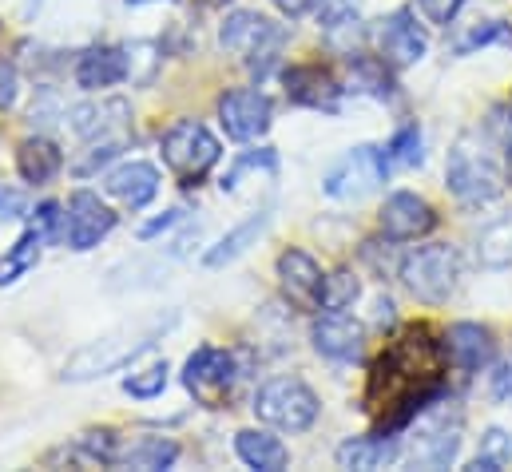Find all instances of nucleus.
<instances>
[{
    "label": "nucleus",
    "mask_w": 512,
    "mask_h": 472,
    "mask_svg": "<svg viewBox=\"0 0 512 472\" xmlns=\"http://www.w3.org/2000/svg\"><path fill=\"white\" fill-rule=\"evenodd\" d=\"M493 397L497 401H509L512 397V357H505L497 365V373H493Z\"/></svg>",
    "instance_id": "obj_38"
},
{
    "label": "nucleus",
    "mask_w": 512,
    "mask_h": 472,
    "mask_svg": "<svg viewBox=\"0 0 512 472\" xmlns=\"http://www.w3.org/2000/svg\"><path fill=\"white\" fill-rule=\"evenodd\" d=\"M461 453V413L449 405H425L409 437V461L421 469H449Z\"/></svg>",
    "instance_id": "obj_7"
},
{
    "label": "nucleus",
    "mask_w": 512,
    "mask_h": 472,
    "mask_svg": "<svg viewBox=\"0 0 512 472\" xmlns=\"http://www.w3.org/2000/svg\"><path fill=\"white\" fill-rule=\"evenodd\" d=\"M179 219H183V211H167L163 219H155V223H147V227L139 231V238H155V235H163V231H167V227H175Z\"/></svg>",
    "instance_id": "obj_41"
},
{
    "label": "nucleus",
    "mask_w": 512,
    "mask_h": 472,
    "mask_svg": "<svg viewBox=\"0 0 512 472\" xmlns=\"http://www.w3.org/2000/svg\"><path fill=\"white\" fill-rule=\"evenodd\" d=\"M445 187L453 191L457 203H465V207H485V203H493V199L505 191V171H501V163L493 159V151H489L477 135H465V139H457L453 151H449Z\"/></svg>",
    "instance_id": "obj_2"
},
{
    "label": "nucleus",
    "mask_w": 512,
    "mask_h": 472,
    "mask_svg": "<svg viewBox=\"0 0 512 472\" xmlns=\"http://www.w3.org/2000/svg\"><path fill=\"white\" fill-rule=\"evenodd\" d=\"M362 294V282L354 270H334L326 278V294H322V310H350Z\"/></svg>",
    "instance_id": "obj_31"
},
{
    "label": "nucleus",
    "mask_w": 512,
    "mask_h": 472,
    "mask_svg": "<svg viewBox=\"0 0 512 472\" xmlns=\"http://www.w3.org/2000/svg\"><path fill=\"white\" fill-rule=\"evenodd\" d=\"M509 183H512V143H509Z\"/></svg>",
    "instance_id": "obj_42"
},
{
    "label": "nucleus",
    "mask_w": 512,
    "mask_h": 472,
    "mask_svg": "<svg viewBox=\"0 0 512 472\" xmlns=\"http://www.w3.org/2000/svg\"><path fill=\"white\" fill-rule=\"evenodd\" d=\"M477 262L485 270H505V266H512V211L497 215L493 223L481 227V235H477Z\"/></svg>",
    "instance_id": "obj_25"
},
{
    "label": "nucleus",
    "mask_w": 512,
    "mask_h": 472,
    "mask_svg": "<svg viewBox=\"0 0 512 472\" xmlns=\"http://www.w3.org/2000/svg\"><path fill=\"white\" fill-rule=\"evenodd\" d=\"M266 223H270V215H251L247 223H239L231 235H223L207 254H203V262L215 270V266H227V262H235L251 242H258V235L266 231Z\"/></svg>",
    "instance_id": "obj_27"
},
{
    "label": "nucleus",
    "mask_w": 512,
    "mask_h": 472,
    "mask_svg": "<svg viewBox=\"0 0 512 472\" xmlns=\"http://www.w3.org/2000/svg\"><path fill=\"white\" fill-rule=\"evenodd\" d=\"M171 326H175V314H151V318H135L128 326L88 342L84 350H76L68 357L64 381H96V377H108V373L124 369L135 357L147 354Z\"/></svg>",
    "instance_id": "obj_1"
},
{
    "label": "nucleus",
    "mask_w": 512,
    "mask_h": 472,
    "mask_svg": "<svg viewBox=\"0 0 512 472\" xmlns=\"http://www.w3.org/2000/svg\"><path fill=\"white\" fill-rule=\"evenodd\" d=\"M28 231H36L44 242H52V238L64 235V215H60V203H40V207H36V215H32V227H28Z\"/></svg>",
    "instance_id": "obj_35"
},
{
    "label": "nucleus",
    "mask_w": 512,
    "mask_h": 472,
    "mask_svg": "<svg viewBox=\"0 0 512 472\" xmlns=\"http://www.w3.org/2000/svg\"><path fill=\"white\" fill-rule=\"evenodd\" d=\"M128 4H151V0H128Z\"/></svg>",
    "instance_id": "obj_43"
},
{
    "label": "nucleus",
    "mask_w": 512,
    "mask_h": 472,
    "mask_svg": "<svg viewBox=\"0 0 512 472\" xmlns=\"http://www.w3.org/2000/svg\"><path fill=\"white\" fill-rule=\"evenodd\" d=\"M318 393L298 377H274L255 393V417L282 433H306L318 421Z\"/></svg>",
    "instance_id": "obj_4"
},
{
    "label": "nucleus",
    "mask_w": 512,
    "mask_h": 472,
    "mask_svg": "<svg viewBox=\"0 0 512 472\" xmlns=\"http://www.w3.org/2000/svg\"><path fill=\"white\" fill-rule=\"evenodd\" d=\"M104 191L112 199H120L124 207H131V211H143L159 195V171L151 163H143V159H131V163H120L116 171H108Z\"/></svg>",
    "instance_id": "obj_19"
},
{
    "label": "nucleus",
    "mask_w": 512,
    "mask_h": 472,
    "mask_svg": "<svg viewBox=\"0 0 512 472\" xmlns=\"http://www.w3.org/2000/svg\"><path fill=\"white\" fill-rule=\"evenodd\" d=\"M274 8L282 12V16H306V12H314L318 8V0H274Z\"/></svg>",
    "instance_id": "obj_40"
},
{
    "label": "nucleus",
    "mask_w": 512,
    "mask_h": 472,
    "mask_svg": "<svg viewBox=\"0 0 512 472\" xmlns=\"http://www.w3.org/2000/svg\"><path fill=\"white\" fill-rule=\"evenodd\" d=\"M397 278H401V286H405L417 302H425V306H445V302L457 294V282H461V254H457V246H449V242L417 246L413 254L401 258Z\"/></svg>",
    "instance_id": "obj_3"
},
{
    "label": "nucleus",
    "mask_w": 512,
    "mask_h": 472,
    "mask_svg": "<svg viewBox=\"0 0 512 472\" xmlns=\"http://www.w3.org/2000/svg\"><path fill=\"white\" fill-rule=\"evenodd\" d=\"M159 151H163V163L171 167V175L183 179V183H199L219 163V155H223L219 139L199 119H175L163 131Z\"/></svg>",
    "instance_id": "obj_5"
},
{
    "label": "nucleus",
    "mask_w": 512,
    "mask_h": 472,
    "mask_svg": "<svg viewBox=\"0 0 512 472\" xmlns=\"http://www.w3.org/2000/svg\"><path fill=\"white\" fill-rule=\"evenodd\" d=\"M20 96V80H16V68L8 60H0V112H8Z\"/></svg>",
    "instance_id": "obj_37"
},
{
    "label": "nucleus",
    "mask_w": 512,
    "mask_h": 472,
    "mask_svg": "<svg viewBox=\"0 0 512 472\" xmlns=\"http://www.w3.org/2000/svg\"><path fill=\"white\" fill-rule=\"evenodd\" d=\"M346 72H350L354 92H366L374 100H393V76H389V64L382 56H350Z\"/></svg>",
    "instance_id": "obj_26"
},
{
    "label": "nucleus",
    "mask_w": 512,
    "mask_h": 472,
    "mask_svg": "<svg viewBox=\"0 0 512 472\" xmlns=\"http://www.w3.org/2000/svg\"><path fill=\"white\" fill-rule=\"evenodd\" d=\"M385 159H389V167H401V171L421 167V163H425V151H421V127H417V123L397 127V135H393L389 147H385Z\"/></svg>",
    "instance_id": "obj_28"
},
{
    "label": "nucleus",
    "mask_w": 512,
    "mask_h": 472,
    "mask_svg": "<svg viewBox=\"0 0 512 472\" xmlns=\"http://www.w3.org/2000/svg\"><path fill=\"white\" fill-rule=\"evenodd\" d=\"M278 286H282L286 302H294L298 310H322L326 274H322V266L306 250L290 246V250L278 254Z\"/></svg>",
    "instance_id": "obj_14"
},
{
    "label": "nucleus",
    "mask_w": 512,
    "mask_h": 472,
    "mask_svg": "<svg viewBox=\"0 0 512 472\" xmlns=\"http://www.w3.org/2000/svg\"><path fill=\"white\" fill-rule=\"evenodd\" d=\"M274 167H278V159H274V151L270 147H262V151H247V155H239L231 167H227V175H223V191L231 195V191H239V183H243V175H251V171H270L274 175Z\"/></svg>",
    "instance_id": "obj_32"
},
{
    "label": "nucleus",
    "mask_w": 512,
    "mask_h": 472,
    "mask_svg": "<svg viewBox=\"0 0 512 472\" xmlns=\"http://www.w3.org/2000/svg\"><path fill=\"white\" fill-rule=\"evenodd\" d=\"M417 4H421V12H425V20H429V24L449 28V24H453V16L461 12V4H465V0H417Z\"/></svg>",
    "instance_id": "obj_36"
},
{
    "label": "nucleus",
    "mask_w": 512,
    "mask_h": 472,
    "mask_svg": "<svg viewBox=\"0 0 512 472\" xmlns=\"http://www.w3.org/2000/svg\"><path fill=\"white\" fill-rule=\"evenodd\" d=\"M179 461V445L171 437H131L116 445V461L120 469H143V472H159L171 469Z\"/></svg>",
    "instance_id": "obj_21"
},
{
    "label": "nucleus",
    "mask_w": 512,
    "mask_h": 472,
    "mask_svg": "<svg viewBox=\"0 0 512 472\" xmlns=\"http://www.w3.org/2000/svg\"><path fill=\"white\" fill-rule=\"evenodd\" d=\"M441 350H445V361H449L453 369H461V373H477V369H485V365L493 361L497 342H493V330H489V326L457 322V326H449Z\"/></svg>",
    "instance_id": "obj_16"
},
{
    "label": "nucleus",
    "mask_w": 512,
    "mask_h": 472,
    "mask_svg": "<svg viewBox=\"0 0 512 472\" xmlns=\"http://www.w3.org/2000/svg\"><path fill=\"white\" fill-rule=\"evenodd\" d=\"M128 119H131V108L124 100L80 104V108H72V131L80 139H108V135H124Z\"/></svg>",
    "instance_id": "obj_20"
},
{
    "label": "nucleus",
    "mask_w": 512,
    "mask_h": 472,
    "mask_svg": "<svg viewBox=\"0 0 512 472\" xmlns=\"http://www.w3.org/2000/svg\"><path fill=\"white\" fill-rule=\"evenodd\" d=\"M489 44H512V24H505V20H485L469 36H461L453 52L457 56H473L477 48H489Z\"/></svg>",
    "instance_id": "obj_33"
},
{
    "label": "nucleus",
    "mask_w": 512,
    "mask_h": 472,
    "mask_svg": "<svg viewBox=\"0 0 512 472\" xmlns=\"http://www.w3.org/2000/svg\"><path fill=\"white\" fill-rule=\"evenodd\" d=\"M270 119H274V104L258 88H235V92H227L219 100V123L239 143H251L258 135H266Z\"/></svg>",
    "instance_id": "obj_13"
},
{
    "label": "nucleus",
    "mask_w": 512,
    "mask_h": 472,
    "mask_svg": "<svg viewBox=\"0 0 512 472\" xmlns=\"http://www.w3.org/2000/svg\"><path fill=\"white\" fill-rule=\"evenodd\" d=\"M378 227L389 242H417L437 227V211L429 199H421L413 191H393L378 211Z\"/></svg>",
    "instance_id": "obj_12"
},
{
    "label": "nucleus",
    "mask_w": 512,
    "mask_h": 472,
    "mask_svg": "<svg viewBox=\"0 0 512 472\" xmlns=\"http://www.w3.org/2000/svg\"><path fill=\"white\" fill-rule=\"evenodd\" d=\"M286 96L302 108H314V112H334L342 104V84L318 68V64H298L286 72Z\"/></svg>",
    "instance_id": "obj_17"
},
{
    "label": "nucleus",
    "mask_w": 512,
    "mask_h": 472,
    "mask_svg": "<svg viewBox=\"0 0 512 472\" xmlns=\"http://www.w3.org/2000/svg\"><path fill=\"white\" fill-rule=\"evenodd\" d=\"M286 36H290V32H286L282 24H274V20L262 16V12H247V8L231 12V16L223 20V28H219V44H223L231 56H239L247 68H255V72H262L266 64H274V56L282 52Z\"/></svg>",
    "instance_id": "obj_6"
},
{
    "label": "nucleus",
    "mask_w": 512,
    "mask_h": 472,
    "mask_svg": "<svg viewBox=\"0 0 512 472\" xmlns=\"http://www.w3.org/2000/svg\"><path fill=\"white\" fill-rule=\"evenodd\" d=\"M385 171H389V159H385L382 147L362 143V147L346 151L326 171V195L338 199V203H358V199H366V195H374L382 187Z\"/></svg>",
    "instance_id": "obj_9"
},
{
    "label": "nucleus",
    "mask_w": 512,
    "mask_h": 472,
    "mask_svg": "<svg viewBox=\"0 0 512 472\" xmlns=\"http://www.w3.org/2000/svg\"><path fill=\"white\" fill-rule=\"evenodd\" d=\"M112 231H116V215H112V207L100 195L76 191L68 199V207H64V242L72 250H92Z\"/></svg>",
    "instance_id": "obj_11"
},
{
    "label": "nucleus",
    "mask_w": 512,
    "mask_h": 472,
    "mask_svg": "<svg viewBox=\"0 0 512 472\" xmlns=\"http://www.w3.org/2000/svg\"><path fill=\"white\" fill-rule=\"evenodd\" d=\"M235 453L247 469L258 472H282L290 465V449L274 437V433H262V429H243L235 437Z\"/></svg>",
    "instance_id": "obj_24"
},
{
    "label": "nucleus",
    "mask_w": 512,
    "mask_h": 472,
    "mask_svg": "<svg viewBox=\"0 0 512 472\" xmlns=\"http://www.w3.org/2000/svg\"><path fill=\"white\" fill-rule=\"evenodd\" d=\"M163 389H167V361L147 365V369L124 377V393H128V397H139V401H151V397H159Z\"/></svg>",
    "instance_id": "obj_34"
},
{
    "label": "nucleus",
    "mask_w": 512,
    "mask_h": 472,
    "mask_svg": "<svg viewBox=\"0 0 512 472\" xmlns=\"http://www.w3.org/2000/svg\"><path fill=\"white\" fill-rule=\"evenodd\" d=\"M310 342H314L318 354L330 357V361H358L362 350H366V330H362V322L346 318L342 310H330L326 318H318L310 326Z\"/></svg>",
    "instance_id": "obj_15"
},
{
    "label": "nucleus",
    "mask_w": 512,
    "mask_h": 472,
    "mask_svg": "<svg viewBox=\"0 0 512 472\" xmlns=\"http://www.w3.org/2000/svg\"><path fill=\"white\" fill-rule=\"evenodd\" d=\"M24 215V195L12 187H0V219H20Z\"/></svg>",
    "instance_id": "obj_39"
},
{
    "label": "nucleus",
    "mask_w": 512,
    "mask_h": 472,
    "mask_svg": "<svg viewBox=\"0 0 512 472\" xmlns=\"http://www.w3.org/2000/svg\"><path fill=\"white\" fill-rule=\"evenodd\" d=\"M40 246H44V238L36 235V231H28V235L20 238L8 254H0V286L16 282L24 270H32V266H36V258H40Z\"/></svg>",
    "instance_id": "obj_29"
},
{
    "label": "nucleus",
    "mask_w": 512,
    "mask_h": 472,
    "mask_svg": "<svg viewBox=\"0 0 512 472\" xmlns=\"http://www.w3.org/2000/svg\"><path fill=\"white\" fill-rule=\"evenodd\" d=\"M397 457H401V441L393 433H385V437H350V441L338 445V465L342 469H385Z\"/></svg>",
    "instance_id": "obj_22"
},
{
    "label": "nucleus",
    "mask_w": 512,
    "mask_h": 472,
    "mask_svg": "<svg viewBox=\"0 0 512 472\" xmlns=\"http://www.w3.org/2000/svg\"><path fill=\"white\" fill-rule=\"evenodd\" d=\"M505 465H512V437L505 429H489L485 437H481V449H477V457H473V472H501Z\"/></svg>",
    "instance_id": "obj_30"
},
{
    "label": "nucleus",
    "mask_w": 512,
    "mask_h": 472,
    "mask_svg": "<svg viewBox=\"0 0 512 472\" xmlns=\"http://www.w3.org/2000/svg\"><path fill=\"white\" fill-rule=\"evenodd\" d=\"M235 381H239V361L231 350H219V346H199L183 365L187 393L207 409H223L235 393Z\"/></svg>",
    "instance_id": "obj_8"
},
{
    "label": "nucleus",
    "mask_w": 512,
    "mask_h": 472,
    "mask_svg": "<svg viewBox=\"0 0 512 472\" xmlns=\"http://www.w3.org/2000/svg\"><path fill=\"white\" fill-rule=\"evenodd\" d=\"M128 80V48H112V44H96L76 60V84L84 92H104Z\"/></svg>",
    "instance_id": "obj_18"
},
{
    "label": "nucleus",
    "mask_w": 512,
    "mask_h": 472,
    "mask_svg": "<svg viewBox=\"0 0 512 472\" xmlns=\"http://www.w3.org/2000/svg\"><path fill=\"white\" fill-rule=\"evenodd\" d=\"M60 167H64V155H60V147H56L52 139H44V135L24 139L20 151H16V171H20V179L32 183V187L52 183V179L60 175Z\"/></svg>",
    "instance_id": "obj_23"
},
{
    "label": "nucleus",
    "mask_w": 512,
    "mask_h": 472,
    "mask_svg": "<svg viewBox=\"0 0 512 472\" xmlns=\"http://www.w3.org/2000/svg\"><path fill=\"white\" fill-rule=\"evenodd\" d=\"M374 44H378V56L389 68H413L429 52V36L417 24L413 8H397L393 16H385L382 24L374 28Z\"/></svg>",
    "instance_id": "obj_10"
}]
</instances>
